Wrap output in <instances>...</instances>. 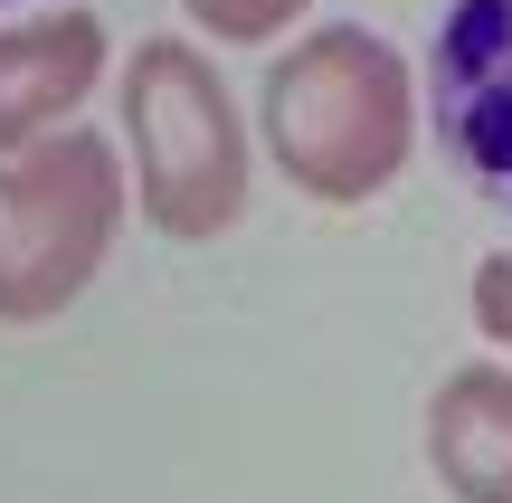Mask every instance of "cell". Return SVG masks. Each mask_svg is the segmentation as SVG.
Wrapping results in <instances>:
<instances>
[{"instance_id": "obj_1", "label": "cell", "mask_w": 512, "mask_h": 503, "mask_svg": "<svg viewBox=\"0 0 512 503\" xmlns=\"http://www.w3.org/2000/svg\"><path fill=\"white\" fill-rule=\"evenodd\" d=\"M418 67L399 38L361 29V19H323V29L285 38V57L256 86V152L285 171L304 200L361 209L418 162Z\"/></svg>"}, {"instance_id": "obj_2", "label": "cell", "mask_w": 512, "mask_h": 503, "mask_svg": "<svg viewBox=\"0 0 512 503\" xmlns=\"http://www.w3.org/2000/svg\"><path fill=\"white\" fill-rule=\"evenodd\" d=\"M133 209L162 238H228L256 190V133L200 38H133L124 67Z\"/></svg>"}, {"instance_id": "obj_3", "label": "cell", "mask_w": 512, "mask_h": 503, "mask_svg": "<svg viewBox=\"0 0 512 503\" xmlns=\"http://www.w3.org/2000/svg\"><path fill=\"white\" fill-rule=\"evenodd\" d=\"M133 209V171L105 133L57 124L0 162V323H57L105 276Z\"/></svg>"}, {"instance_id": "obj_4", "label": "cell", "mask_w": 512, "mask_h": 503, "mask_svg": "<svg viewBox=\"0 0 512 503\" xmlns=\"http://www.w3.org/2000/svg\"><path fill=\"white\" fill-rule=\"evenodd\" d=\"M418 105L446 171L512 209V0H446L437 48L418 67Z\"/></svg>"}, {"instance_id": "obj_5", "label": "cell", "mask_w": 512, "mask_h": 503, "mask_svg": "<svg viewBox=\"0 0 512 503\" xmlns=\"http://www.w3.org/2000/svg\"><path fill=\"white\" fill-rule=\"evenodd\" d=\"M105 67H114V29L76 0L0 19V162L29 152L38 133L76 124V105L95 95Z\"/></svg>"}, {"instance_id": "obj_6", "label": "cell", "mask_w": 512, "mask_h": 503, "mask_svg": "<svg viewBox=\"0 0 512 503\" xmlns=\"http://www.w3.org/2000/svg\"><path fill=\"white\" fill-rule=\"evenodd\" d=\"M427 466L456 503H512V361H465L437 380Z\"/></svg>"}, {"instance_id": "obj_7", "label": "cell", "mask_w": 512, "mask_h": 503, "mask_svg": "<svg viewBox=\"0 0 512 503\" xmlns=\"http://www.w3.org/2000/svg\"><path fill=\"white\" fill-rule=\"evenodd\" d=\"M181 10H190V29H200L209 48H275L313 0H181Z\"/></svg>"}, {"instance_id": "obj_8", "label": "cell", "mask_w": 512, "mask_h": 503, "mask_svg": "<svg viewBox=\"0 0 512 503\" xmlns=\"http://www.w3.org/2000/svg\"><path fill=\"white\" fill-rule=\"evenodd\" d=\"M465 304H475V333L512 361V247L475 257V285H465Z\"/></svg>"}]
</instances>
